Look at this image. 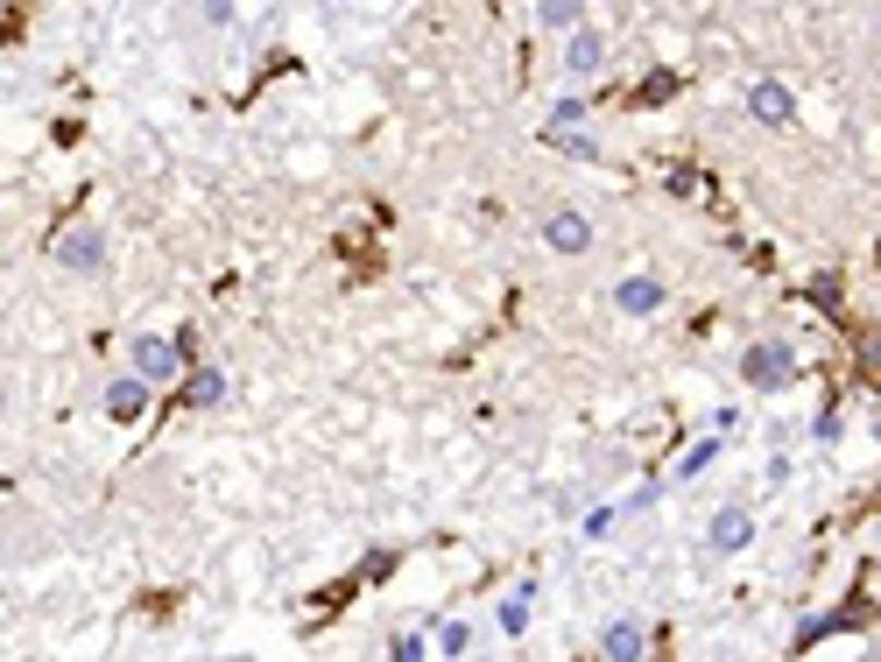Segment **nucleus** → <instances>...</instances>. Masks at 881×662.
I'll return each mask as SVG.
<instances>
[{"instance_id":"nucleus-1","label":"nucleus","mask_w":881,"mask_h":662,"mask_svg":"<svg viewBox=\"0 0 881 662\" xmlns=\"http://www.w3.org/2000/svg\"><path fill=\"white\" fill-rule=\"evenodd\" d=\"M854 627H874V599L860 592V585H854V592L840 599V606L811 613V621L797 627V655H804V649H818V641H832V635H854Z\"/></svg>"},{"instance_id":"nucleus-2","label":"nucleus","mask_w":881,"mask_h":662,"mask_svg":"<svg viewBox=\"0 0 881 662\" xmlns=\"http://www.w3.org/2000/svg\"><path fill=\"white\" fill-rule=\"evenodd\" d=\"M741 373H748V388L775 395V388H790V381H797V353H790L783 339H755L748 353H741Z\"/></svg>"},{"instance_id":"nucleus-3","label":"nucleus","mask_w":881,"mask_h":662,"mask_svg":"<svg viewBox=\"0 0 881 662\" xmlns=\"http://www.w3.org/2000/svg\"><path fill=\"white\" fill-rule=\"evenodd\" d=\"M127 359H134V373H142L148 388H156V381H176V373H184V353H176V339H156V331L127 339Z\"/></svg>"},{"instance_id":"nucleus-4","label":"nucleus","mask_w":881,"mask_h":662,"mask_svg":"<svg viewBox=\"0 0 881 662\" xmlns=\"http://www.w3.org/2000/svg\"><path fill=\"white\" fill-rule=\"evenodd\" d=\"M706 543H712V556H741L755 543V515L741 501H726L720 515H712V529H706Z\"/></svg>"},{"instance_id":"nucleus-5","label":"nucleus","mask_w":881,"mask_h":662,"mask_svg":"<svg viewBox=\"0 0 881 662\" xmlns=\"http://www.w3.org/2000/svg\"><path fill=\"white\" fill-rule=\"evenodd\" d=\"M57 261H64V268H85V275H93V268L107 261V233H99V225H71V233L57 240Z\"/></svg>"},{"instance_id":"nucleus-6","label":"nucleus","mask_w":881,"mask_h":662,"mask_svg":"<svg viewBox=\"0 0 881 662\" xmlns=\"http://www.w3.org/2000/svg\"><path fill=\"white\" fill-rule=\"evenodd\" d=\"M600 655H607V662H641V655H649V627L621 613V621L600 635Z\"/></svg>"},{"instance_id":"nucleus-7","label":"nucleus","mask_w":881,"mask_h":662,"mask_svg":"<svg viewBox=\"0 0 881 662\" xmlns=\"http://www.w3.org/2000/svg\"><path fill=\"white\" fill-rule=\"evenodd\" d=\"M748 113H755V120H769V127H783V120H797V99H790V85L755 78V85H748Z\"/></svg>"},{"instance_id":"nucleus-8","label":"nucleus","mask_w":881,"mask_h":662,"mask_svg":"<svg viewBox=\"0 0 881 662\" xmlns=\"http://www.w3.org/2000/svg\"><path fill=\"white\" fill-rule=\"evenodd\" d=\"M107 416H113V424H142V416H148V381H142V373H121V381L107 388Z\"/></svg>"},{"instance_id":"nucleus-9","label":"nucleus","mask_w":881,"mask_h":662,"mask_svg":"<svg viewBox=\"0 0 881 662\" xmlns=\"http://www.w3.org/2000/svg\"><path fill=\"white\" fill-rule=\"evenodd\" d=\"M543 240H550L558 254H586V247H592V219H586V212H550V219H543Z\"/></svg>"},{"instance_id":"nucleus-10","label":"nucleus","mask_w":881,"mask_h":662,"mask_svg":"<svg viewBox=\"0 0 881 662\" xmlns=\"http://www.w3.org/2000/svg\"><path fill=\"white\" fill-rule=\"evenodd\" d=\"M614 304H621V318H656V310H663V282H656V275H628L614 290Z\"/></svg>"},{"instance_id":"nucleus-11","label":"nucleus","mask_w":881,"mask_h":662,"mask_svg":"<svg viewBox=\"0 0 881 662\" xmlns=\"http://www.w3.org/2000/svg\"><path fill=\"white\" fill-rule=\"evenodd\" d=\"M600 64H607V36L600 28H578V36L564 42V71H572V78H592Z\"/></svg>"},{"instance_id":"nucleus-12","label":"nucleus","mask_w":881,"mask_h":662,"mask_svg":"<svg viewBox=\"0 0 881 662\" xmlns=\"http://www.w3.org/2000/svg\"><path fill=\"white\" fill-rule=\"evenodd\" d=\"M184 402H191V409H212V402H227V373H219V367H191Z\"/></svg>"},{"instance_id":"nucleus-13","label":"nucleus","mask_w":881,"mask_h":662,"mask_svg":"<svg viewBox=\"0 0 881 662\" xmlns=\"http://www.w3.org/2000/svg\"><path fill=\"white\" fill-rule=\"evenodd\" d=\"M670 93H677V71H649V78H635L621 99H628V107H663Z\"/></svg>"},{"instance_id":"nucleus-14","label":"nucleus","mask_w":881,"mask_h":662,"mask_svg":"<svg viewBox=\"0 0 881 662\" xmlns=\"http://www.w3.org/2000/svg\"><path fill=\"white\" fill-rule=\"evenodd\" d=\"M529 606H536V585H529V578L501 592V627H507V635H522V627H529Z\"/></svg>"},{"instance_id":"nucleus-15","label":"nucleus","mask_w":881,"mask_h":662,"mask_svg":"<svg viewBox=\"0 0 881 662\" xmlns=\"http://www.w3.org/2000/svg\"><path fill=\"white\" fill-rule=\"evenodd\" d=\"M543 142H558L564 156H578V162H592V156H600V142H592V134H564V127H543Z\"/></svg>"},{"instance_id":"nucleus-16","label":"nucleus","mask_w":881,"mask_h":662,"mask_svg":"<svg viewBox=\"0 0 881 662\" xmlns=\"http://www.w3.org/2000/svg\"><path fill=\"white\" fill-rule=\"evenodd\" d=\"M712 458H720V438H706V444H692V451H684V458H677V479H698V473H706V465Z\"/></svg>"},{"instance_id":"nucleus-17","label":"nucleus","mask_w":881,"mask_h":662,"mask_svg":"<svg viewBox=\"0 0 881 662\" xmlns=\"http://www.w3.org/2000/svg\"><path fill=\"white\" fill-rule=\"evenodd\" d=\"M438 649H444V655H466V649H473V621H444V627H438Z\"/></svg>"},{"instance_id":"nucleus-18","label":"nucleus","mask_w":881,"mask_h":662,"mask_svg":"<svg viewBox=\"0 0 881 662\" xmlns=\"http://www.w3.org/2000/svg\"><path fill=\"white\" fill-rule=\"evenodd\" d=\"M388 662H430V641L424 635H395L388 641Z\"/></svg>"},{"instance_id":"nucleus-19","label":"nucleus","mask_w":881,"mask_h":662,"mask_svg":"<svg viewBox=\"0 0 881 662\" xmlns=\"http://www.w3.org/2000/svg\"><path fill=\"white\" fill-rule=\"evenodd\" d=\"M840 424H846V409H840V402H825V409L811 416V438H818V444H832V438H840Z\"/></svg>"},{"instance_id":"nucleus-20","label":"nucleus","mask_w":881,"mask_h":662,"mask_svg":"<svg viewBox=\"0 0 881 662\" xmlns=\"http://www.w3.org/2000/svg\"><path fill=\"white\" fill-rule=\"evenodd\" d=\"M536 22H543V28H572V36L586 28V22H578V8H564V0H550V8H536Z\"/></svg>"},{"instance_id":"nucleus-21","label":"nucleus","mask_w":881,"mask_h":662,"mask_svg":"<svg viewBox=\"0 0 881 662\" xmlns=\"http://www.w3.org/2000/svg\"><path fill=\"white\" fill-rule=\"evenodd\" d=\"M656 493H663V487H656V479H649V487H635L628 501H621V515H649V507H656Z\"/></svg>"},{"instance_id":"nucleus-22","label":"nucleus","mask_w":881,"mask_h":662,"mask_svg":"<svg viewBox=\"0 0 881 662\" xmlns=\"http://www.w3.org/2000/svg\"><path fill=\"white\" fill-rule=\"evenodd\" d=\"M811 304H825V310L840 304V275H818V282H811Z\"/></svg>"},{"instance_id":"nucleus-23","label":"nucleus","mask_w":881,"mask_h":662,"mask_svg":"<svg viewBox=\"0 0 881 662\" xmlns=\"http://www.w3.org/2000/svg\"><path fill=\"white\" fill-rule=\"evenodd\" d=\"M874 438H881V416H874Z\"/></svg>"}]
</instances>
